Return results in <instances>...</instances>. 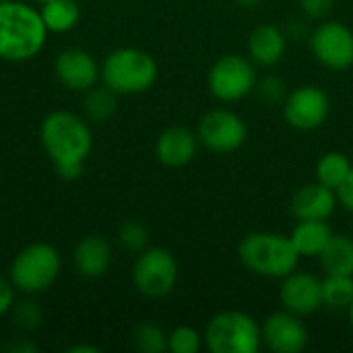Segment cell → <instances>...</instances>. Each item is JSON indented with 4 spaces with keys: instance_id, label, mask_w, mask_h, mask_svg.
<instances>
[{
    "instance_id": "24",
    "label": "cell",
    "mask_w": 353,
    "mask_h": 353,
    "mask_svg": "<svg viewBox=\"0 0 353 353\" xmlns=\"http://www.w3.org/2000/svg\"><path fill=\"white\" fill-rule=\"evenodd\" d=\"M353 302V275H325L323 306L329 310H345Z\"/></svg>"
},
{
    "instance_id": "9",
    "label": "cell",
    "mask_w": 353,
    "mask_h": 353,
    "mask_svg": "<svg viewBox=\"0 0 353 353\" xmlns=\"http://www.w3.org/2000/svg\"><path fill=\"white\" fill-rule=\"evenodd\" d=\"M194 132L199 137L201 147L217 155H228L238 151L248 139V126L244 118L225 108H215L205 112Z\"/></svg>"
},
{
    "instance_id": "5",
    "label": "cell",
    "mask_w": 353,
    "mask_h": 353,
    "mask_svg": "<svg viewBox=\"0 0 353 353\" xmlns=\"http://www.w3.org/2000/svg\"><path fill=\"white\" fill-rule=\"evenodd\" d=\"M60 271H62L60 252L48 242H33L14 254L8 277L14 283L17 292L35 296L50 290L60 277Z\"/></svg>"
},
{
    "instance_id": "16",
    "label": "cell",
    "mask_w": 353,
    "mask_h": 353,
    "mask_svg": "<svg viewBox=\"0 0 353 353\" xmlns=\"http://www.w3.org/2000/svg\"><path fill=\"white\" fill-rule=\"evenodd\" d=\"M339 201H337V192L321 182H310L300 186L290 203V211L298 221H306V219H323L327 221L335 209H337Z\"/></svg>"
},
{
    "instance_id": "8",
    "label": "cell",
    "mask_w": 353,
    "mask_h": 353,
    "mask_svg": "<svg viewBox=\"0 0 353 353\" xmlns=\"http://www.w3.org/2000/svg\"><path fill=\"white\" fill-rule=\"evenodd\" d=\"M259 81L256 64L248 56L225 54L209 68L207 87L211 95L223 103H234L248 97Z\"/></svg>"
},
{
    "instance_id": "23",
    "label": "cell",
    "mask_w": 353,
    "mask_h": 353,
    "mask_svg": "<svg viewBox=\"0 0 353 353\" xmlns=\"http://www.w3.org/2000/svg\"><path fill=\"white\" fill-rule=\"evenodd\" d=\"M352 168V159L345 153H341V151H329V153H325L316 161V170H314L316 182H321V184L337 190L343 184V180L350 176Z\"/></svg>"
},
{
    "instance_id": "33",
    "label": "cell",
    "mask_w": 353,
    "mask_h": 353,
    "mask_svg": "<svg viewBox=\"0 0 353 353\" xmlns=\"http://www.w3.org/2000/svg\"><path fill=\"white\" fill-rule=\"evenodd\" d=\"M10 352L31 353V352H37V347H35V345H31V343H19V345H12V347H10Z\"/></svg>"
},
{
    "instance_id": "27",
    "label": "cell",
    "mask_w": 353,
    "mask_h": 353,
    "mask_svg": "<svg viewBox=\"0 0 353 353\" xmlns=\"http://www.w3.org/2000/svg\"><path fill=\"white\" fill-rule=\"evenodd\" d=\"M118 244L126 250V252H132V254H139L143 252L147 246H149V230L137 221V219H128L120 225L118 230Z\"/></svg>"
},
{
    "instance_id": "25",
    "label": "cell",
    "mask_w": 353,
    "mask_h": 353,
    "mask_svg": "<svg viewBox=\"0 0 353 353\" xmlns=\"http://www.w3.org/2000/svg\"><path fill=\"white\" fill-rule=\"evenodd\" d=\"M132 345L143 353L168 352V333L155 323H141L132 331Z\"/></svg>"
},
{
    "instance_id": "18",
    "label": "cell",
    "mask_w": 353,
    "mask_h": 353,
    "mask_svg": "<svg viewBox=\"0 0 353 353\" xmlns=\"http://www.w3.org/2000/svg\"><path fill=\"white\" fill-rule=\"evenodd\" d=\"M288 50V35L281 27L273 23H263L254 27L246 41V56L263 68L275 66Z\"/></svg>"
},
{
    "instance_id": "7",
    "label": "cell",
    "mask_w": 353,
    "mask_h": 353,
    "mask_svg": "<svg viewBox=\"0 0 353 353\" xmlns=\"http://www.w3.org/2000/svg\"><path fill=\"white\" fill-rule=\"evenodd\" d=\"M132 283L145 298L159 300L174 292L178 283V261L161 246H147L132 265Z\"/></svg>"
},
{
    "instance_id": "19",
    "label": "cell",
    "mask_w": 353,
    "mask_h": 353,
    "mask_svg": "<svg viewBox=\"0 0 353 353\" xmlns=\"http://www.w3.org/2000/svg\"><path fill=\"white\" fill-rule=\"evenodd\" d=\"M333 234L335 232L331 230V225L327 221L306 219V221H298L294 225L290 238L302 259H319V254L325 250V246L329 244Z\"/></svg>"
},
{
    "instance_id": "34",
    "label": "cell",
    "mask_w": 353,
    "mask_h": 353,
    "mask_svg": "<svg viewBox=\"0 0 353 353\" xmlns=\"http://www.w3.org/2000/svg\"><path fill=\"white\" fill-rule=\"evenodd\" d=\"M97 347H87V345H74V347H68V353H97Z\"/></svg>"
},
{
    "instance_id": "15",
    "label": "cell",
    "mask_w": 353,
    "mask_h": 353,
    "mask_svg": "<svg viewBox=\"0 0 353 353\" xmlns=\"http://www.w3.org/2000/svg\"><path fill=\"white\" fill-rule=\"evenodd\" d=\"M199 137L186 126H170L155 141V157L165 168H184L199 153Z\"/></svg>"
},
{
    "instance_id": "4",
    "label": "cell",
    "mask_w": 353,
    "mask_h": 353,
    "mask_svg": "<svg viewBox=\"0 0 353 353\" xmlns=\"http://www.w3.org/2000/svg\"><path fill=\"white\" fill-rule=\"evenodd\" d=\"M157 74L159 66L149 52L118 48L103 58L99 83L118 95H139L155 85Z\"/></svg>"
},
{
    "instance_id": "13",
    "label": "cell",
    "mask_w": 353,
    "mask_h": 353,
    "mask_svg": "<svg viewBox=\"0 0 353 353\" xmlns=\"http://www.w3.org/2000/svg\"><path fill=\"white\" fill-rule=\"evenodd\" d=\"M279 304L283 310L294 312L302 319L314 314L323 308V279L296 269L281 279Z\"/></svg>"
},
{
    "instance_id": "17",
    "label": "cell",
    "mask_w": 353,
    "mask_h": 353,
    "mask_svg": "<svg viewBox=\"0 0 353 353\" xmlns=\"http://www.w3.org/2000/svg\"><path fill=\"white\" fill-rule=\"evenodd\" d=\"M114 252L108 238L99 234L85 236L72 250V267L85 279H99L110 271Z\"/></svg>"
},
{
    "instance_id": "38",
    "label": "cell",
    "mask_w": 353,
    "mask_h": 353,
    "mask_svg": "<svg viewBox=\"0 0 353 353\" xmlns=\"http://www.w3.org/2000/svg\"><path fill=\"white\" fill-rule=\"evenodd\" d=\"M0 2H6V0H0Z\"/></svg>"
},
{
    "instance_id": "35",
    "label": "cell",
    "mask_w": 353,
    "mask_h": 353,
    "mask_svg": "<svg viewBox=\"0 0 353 353\" xmlns=\"http://www.w3.org/2000/svg\"><path fill=\"white\" fill-rule=\"evenodd\" d=\"M242 8H254V6H259L261 4V0H236Z\"/></svg>"
},
{
    "instance_id": "29",
    "label": "cell",
    "mask_w": 353,
    "mask_h": 353,
    "mask_svg": "<svg viewBox=\"0 0 353 353\" xmlns=\"http://www.w3.org/2000/svg\"><path fill=\"white\" fill-rule=\"evenodd\" d=\"M254 91H256V95H259L263 101H267V103H283V99H285V95H288L285 83H283L279 77H275V74H267V77L259 79Z\"/></svg>"
},
{
    "instance_id": "22",
    "label": "cell",
    "mask_w": 353,
    "mask_h": 353,
    "mask_svg": "<svg viewBox=\"0 0 353 353\" xmlns=\"http://www.w3.org/2000/svg\"><path fill=\"white\" fill-rule=\"evenodd\" d=\"M118 110V93L108 89L105 85H95L85 91L83 97V112L91 122H108Z\"/></svg>"
},
{
    "instance_id": "30",
    "label": "cell",
    "mask_w": 353,
    "mask_h": 353,
    "mask_svg": "<svg viewBox=\"0 0 353 353\" xmlns=\"http://www.w3.org/2000/svg\"><path fill=\"white\" fill-rule=\"evenodd\" d=\"M17 304V288L10 281V277L0 275V316H6L12 312V306Z\"/></svg>"
},
{
    "instance_id": "3",
    "label": "cell",
    "mask_w": 353,
    "mask_h": 353,
    "mask_svg": "<svg viewBox=\"0 0 353 353\" xmlns=\"http://www.w3.org/2000/svg\"><path fill=\"white\" fill-rule=\"evenodd\" d=\"M238 259L246 271L265 279H283L300 265L292 238L277 232H250L238 244Z\"/></svg>"
},
{
    "instance_id": "31",
    "label": "cell",
    "mask_w": 353,
    "mask_h": 353,
    "mask_svg": "<svg viewBox=\"0 0 353 353\" xmlns=\"http://www.w3.org/2000/svg\"><path fill=\"white\" fill-rule=\"evenodd\" d=\"M298 2L308 19H325L335 4V0H298Z\"/></svg>"
},
{
    "instance_id": "14",
    "label": "cell",
    "mask_w": 353,
    "mask_h": 353,
    "mask_svg": "<svg viewBox=\"0 0 353 353\" xmlns=\"http://www.w3.org/2000/svg\"><path fill=\"white\" fill-rule=\"evenodd\" d=\"M54 74L62 87L74 93H85L99 83L101 64L81 48L62 50L54 60Z\"/></svg>"
},
{
    "instance_id": "21",
    "label": "cell",
    "mask_w": 353,
    "mask_h": 353,
    "mask_svg": "<svg viewBox=\"0 0 353 353\" xmlns=\"http://www.w3.org/2000/svg\"><path fill=\"white\" fill-rule=\"evenodd\" d=\"M39 14L48 33H68L81 21V6L77 0H50L39 4Z\"/></svg>"
},
{
    "instance_id": "2",
    "label": "cell",
    "mask_w": 353,
    "mask_h": 353,
    "mask_svg": "<svg viewBox=\"0 0 353 353\" xmlns=\"http://www.w3.org/2000/svg\"><path fill=\"white\" fill-rule=\"evenodd\" d=\"M46 39L39 8L21 0L0 2V60L27 62L43 50Z\"/></svg>"
},
{
    "instance_id": "32",
    "label": "cell",
    "mask_w": 353,
    "mask_h": 353,
    "mask_svg": "<svg viewBox=\"0 0 353 353\" xmlns=\"http://www.w3.org/2000/svg\"><path fill=\"white\" fill-rule=\"evenodd\" d=\"M335 192H337V201H339V205H341L345 211L353 213V168H352V172H350V176L343 180V184H341Z\"/></svg>"
},
{
    "instance_id": "28",
    "label": "cell",
    "mask_w": 353,
    "mask_h": 353,
    "mask_svg": "<svg viewBox=\"0 0 353 353\" xmlns=\"http://www.w3.org/2000/svg\"><path fill=\"white\" fill-rule=\"evenodd\" d=\"M12 323L23 331H35L41 323V308L33 300H25L12 306Z\"/></svg>"
},
{
    "instance_id": "6",
    "label": "cell",
    "mask_w": 353,
    "mask_h": 353,
    "mask_svg": "<svg viewBox=\"0 0 353 353\" xmlns=\"http://www.w3.org/2000/svg\"><path fill=\"white\" fill-rule=\"evenodd\" d=\"M203 339L211 353H256L263 347L261 325L242 310L217 312L207 323Z\"/></svg>"
},
{
    "instance_id": "11",
    "label": "cell",
    "mask_w": 353,
    "mask_h": 353,
    "mask_svg": "<svg viewBox=\"0 0 353 353\" xmlns=\"http://www.w3.org/2000/svg\"><path fill=\"white\" fill-rule=\"evenodd\" d=\"M283 120L296 130L321 128L331 112L329 95L316 85H302L290 91L281 103Z\"/></svg>"
},
{
    "instance_id": "37",
    "label": "cell",
    "mask_w": 353,
    "mask_h": 353,
    "mask_svg": "<svg viewBox=\"0 0 353 353\" xmlns=\"http://www.w3.org/2000/svg\"><path fill=\"white\" fill-rule=\"evenodd\" d=\"M33 2H37V4H43V2H50V0H33Z\"/></svg>"
},
{
    "instance_id": "26",
    "label": "cell",
    "mask_w": 353,
    "mask_h": 353,
    "mask_svg": "<svg viewBox=\"0 0 353 353\" xmlns=\"http://www.w3.org/2000/svg\"><path fill=\"white\" fill-rule=\"evenodd\" d=\"M205 345L203 335L188 325H180L168 333V352L172 353H199Z\"/></svg>"
},
{
    "instance_id": "1",
    "label": "cell",
    "mask_w": 353,
    "mask_h": 353,
    "mask_svg": "<svg viewBox=\"0 0 353 353\" xmlns=\"http://www.w3.org/2000/svg\"><path fill=\"white\" fill-rule=\"evenodd\" d=\"M39 143L56 174L64 180H74L83 174L85 161L93 149V132L79 114L56 110L43 118Z\"/></svg>"
},
{
    "instance_id": "10",
    "label": "cell",
    "mask_w": 353,
    "mask_h": 353,
    "mask_svg": "<svg viewBox=\"0 0 353 353\" xmlns=\"http://www.w3.org/2000/svg\"><path fill=\"white\" fill-rule=\"evenodd\" d=\"M310 50L325 68L347 70L353 66V31L341 21H323L310 33Z\"/></svg>"
},
{
    "instance_id": "12",
    "label": "cell",
    "mask_w": 353,
    "mask_h": 353,
    "mask_svg": "<svg viewBox=\"0 0 353 353\" xmlns=\"http://www.w3.org/2000/svg\"><path fill=\"white\" fill-rule=\"evenodd\" d=\"M263 347L273 353H300L308 347L310 335L302 316L279 310L265 319L261 325Z\"/></svg>"
},
{
    "instance_id": "36",
    "label": "cell",
    "mask_w": 353,
    "mask_h": 353,
    "mask_svg": "<svg viewBox=\"0 0 353 353\" xmlns=\"http://www.w3.org/2000/svg\"><path fill=\"white\" fill-rule=\"evenodd\" d=\"M347 316H350V323H352V329H353V302L350 304V308H347Z\"/></svg>"
},
{
    "instance_id": "20",
    "label": "cell",
    "mask_w": 353,
    "mask_h": 353,
    "mask_svg": "<svg viewBox=\"0 0 353 353\" xmlns=\"http://www.w3.org/2000/svg\"><path fill=\"white\" fill-rule=\"evenodd\" d=\"M319 263L325 275H353V236L333 234Z\"/></svg>"
}]
</instances>
